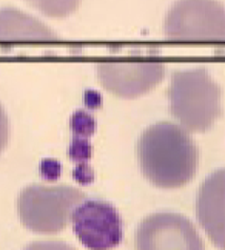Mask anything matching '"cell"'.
Instances as JSON below:
<instances>
[{
	"label": "cell",
	"mask_w": 225,
	"mask_h": 250,
	"mask_svg": "<svg viewBox=\"0 0 225 250\" xmlns=\"http://www.w3.org/2000/svg\"><path fill=\"white\" fill-rule=\"evenodd\" d=\"M196 219L210 241L225 250V168L204 179L196 196Z\"/></svg>",
	"instance_id": "cell-8"
},
{
	"label": "cell",
	"mask_w": 225,
	"mask_h": 250,
	"mask_svg": "<svg viewBox=\"0 0 225 250\" xmlns=\"http://www.w3.org/2000/svg\"><path fill=\"white\" fill-rule=\"evenodd\" d=\"M83 102L88 110H97L102 107V96L96 90H86L83 94Z\"/></svg>",
	"instance_id": "cell-17"
},
{
	"label": "cell",
	"mask_w": 225,
	"mask_h": 250,
	"mask_svg": "<svg viewBox=\"0 0 225 250\" xmlns=\"http://www.w3.org/2000/svg\"><path fill=\"white\" fill-rule=\"evenodd\" d=\"M43 16L53 19H63L71 16L81 6L82 0H25Z\"/></svg>",
	"instance_id": "cell-10"
},
{
	"label": "cell",
	"mask_w": 225,
	"mask_h": 250,
	"mask_svg": "<svg viewBox=\"0 0 225 250\" xmlns=\"http://www.w3.org/2000/svg\"><path fill=\"white\" fill-rule=\"evenodd\" d=\"M136 155L142 175L159 188L184 187L198 173V146L178 122L159 121L145 128L138 139Z\"/></svg>",
	"instance_id": "cell-1"
},
{
	"label": "cell",
	"mask_w": 225,
	"mask_h": 250,
	"mask_svg": "<svg viewBox=\"0 0 225 250\" xmlns=\"http://www.w3.org/2000/svg\"><path fill=\"white\" fill-rule=\"evenodd\" d=\"M39 173L45 181L54 182L62 175V164L54 158H46L39 164Z\"/></svg>",
	"instance_id": "cell-13"
},
{
	"label": "cell",
	"mask_w": 225,
	"mask_h": 250,
	"mask_svg": "<svg viewBox=\"0 0 225 250\" xmlns=\"http://www.w3.org/2000/svg\"><path fill=\"white\" fill-rule=\"evenodd\" d=\"M68 155H70L71 161L77 162H88L93 156V146L88 138L82 136H74L71 139L70 148H68Z\"/></svg>",
	"instance_id": "cell-12"
},
{
	"label": "cell",
	"mask_w": 225,
	"mask_h": 250,
	"mask_svg": "<svg viewBox=\"0 0 225 250\" xmlns=\"http://www.w3.org/2000/svg\"><path fill=\"white\" fill-rule=\"evenodd\" d=\"M23 250H77L71 244L57 239H48V241H34L29 243Z\"/></svg>",
	"instance_id": "cell-15"
},
{
	"label": "cell",
	"mask_w": 225,
	"mask_h": 250,
	"mask_svg": "<svg viewBox=\"0 0 225 250\" xmlns=\"http://www.w3.org/2000/svg\"><path fill=\"white\" fill-rule=\"evenodd\" d=\"M170 111L190 133L210 130L222 113V91L205 66H187L171 74Z\"/></svg>",
	"instance_id": "cell-2"
},
{
	"label": "cell",
	"mask_w": 225,
	"mask_h": 250,
	"mask_svg": "<svg viewBox=\"0 0 225 250\" xmlns=\"http://www.w3.org/2000/svg\"><path fill=\"white\" fill-rule=\"evenodd\" d=\"M8 141H9V119L5 108L0 104V155L6 148Z\"/></svg>",
	"instance_id": "cell-16"
},
{
	"label": "cell",
	"mask_w": 225,
	"mask_h": 250,
	"mask_svg": "<svg viewBox=\"0 0 225 250\" xmlns=\"http://www.w3.org/2000/svg\"><path fill=\"white\" fill-rule=\"evenodd\" d=\"M57 34L37 17L14 6L0 8V42H54Z\"/></svg>",
	"instance_id": "cell-9"
},
{
	"label": "cell",
	"mask_w": 225,
	"mask_h": 250,
	"mask_svg": "<svg viewBox=\"0 0 225 250\" xmlns=\"http://www.w3.org/2000/svg\"><path fill=\"white\" fill-rule=\"evenodd\" d=\"M83 199V191L71 186H28L17 198L19 219L29 232L54 235L68 226L74 207Z\"/></svg>",
	"instance_id": "cell-3"
},
{
	"label": "cell",
	"mask_w": 225,
	"mask_h": 250,
	"mask_svg": "<svg viewBox=\"0 0 225 250\" xmlns=\"http://www.w3.org/2000/svg\"><path fill=\"white\" fill-rule=\"evenodd\" d=\"M70 128L74 136H82V138H91L96 133L97 124L94 116L86 110H76L71 114L70 119Z\"/></svg>",
	"instance_id": "cell-11"
},
{
	"label": "cell",
	"mask_w": 225,
	"mask_h": 250,
	"mask_svg": "<svg viewBox=\"0 0 225 250\" xmlns=\"http://www.w3.org/2000/svg\"><path fill=\"white\" fill-rule=\"evenodd\" d=\"M76 238L90 250H111L123 238L122 219L116 207L102 199H83L71 213Z\"/></svg>",
	"instance_id": "cell-7"
},
{
	"label": "cell",
	"mask_w": 225,
	"mask_h": 250,
	"mask_svg": "<svg viewBox=\"0 0 225 250\" xmlns=\"http://www.w3.org/2000/svg\"><path fill=\"white\" fill-rule=\"evenodd\" d=\"M136 250H205L191 221L174 211L151 213L136 229Z\"/></svg>",
	"instance_id": "cell-6"
},
{
	"label": "cell",
	"mask_w": 225,
	"mask_h": 250,
	"mask_svg": "<svg viewBox=\"0 0 225 250\" xmlns=\"http://www.w3.org/2000/svg\"><path fill=\"white\" fill-rule=\"evenodd\" d=\"M73 178L82 186H90L94 181V170L88 162H77L73 170Z\"/></svg>",
	"instance_id": "cell-14"
},
{
	"label": "cell",
	"mask_w": 225,
	"mask_h": 250,
	"mask_svg": "<svg viewBox=\"0 0 225 250\" xmlns=\"http://www.w3.org/2000/svg\"><path fill=\"white\" fill-rule=\"evenodd\" d=\"M164 34L181 43H225V6L218 0H176L164 19Z\"/></svg>",
	"instance_id": "cell-4"
},
{
	"label": "cell",
	"mask_w": 225,
	"mask_h": 250,
	"mask_svg": "<svg viewBox=\"0 0 225 250\" xmlns=\"http://www.w3.org/2000/svg\"><path fill=\"white\" fill-rule=\"evenodd\" d=\"M97 81L122 99H136L150 93L167 74V65L158 59H108L96 66Z\"/></svg>",
	"instance_id": "cell-5"
}]
</instances>
